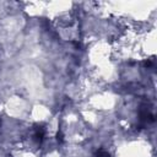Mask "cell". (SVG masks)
I'll list each match as a JSON object with an SVG mask.
<instances>
[{"instance_id": "1", "label": "cell", "mask_w": 157, "mask_h": 157, "mask_svg": "<svg viewBox=\"0 0 157 157\" xmlns=\"http://www.w3.org/2000/svg\"><path fill=\"white\" fill-rule=\"evenodd\" d=\"M44 136H45V128L43 125L37 124L34 126V131H33V140L38 145H40L43 142V140H44Z\"/></svg>"}, {"instance_id": "2", "label": "cell", "mask_w": 157, "mask_h": 157, "mask_svg": "<svg viewBox=\"0 0 157 157\" xmlns=\"http://www.w3.org/2000/svg\"><path fill=\"white\" fill-rule=\"evenodd\" d=\"M94 157H110V155L105 151V150H103V148H99L96 153H94Z\"/></svg>"}, {"instance_id": "3", "label": "cell", "mask_w": 157, "mask_h": 157, "mask_svg": "<svg viewBox=\"0 0 157 157\" xmlns=\"http://www.w3.org/2000/svg\"><path fill=\"white\" fill-rule=\"evenodd\" d=\"M56 140H58V142H59V144H63V141H64V136H63L61 131H59V132H58V135H56Z\"/></svg>"}]
</instances>
